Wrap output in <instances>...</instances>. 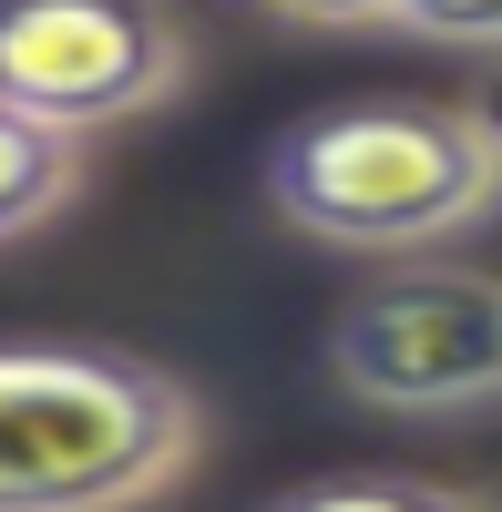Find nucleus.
Returning a JSON list of instances; mask_svg holds the SVG:
<instances>
[{"label":"nucleus","instance_id":"1","mask_svg":"<svg viewBox=\"0 0 502 512\" xmlns=\"http://www.w3.org/2000/svg\"><path fill=\"white\" fill-rule=\"evenodd\" d=\"M502 134L482 103L380 93V103H328L267 144V205L277 226L339 256H441L492 216Z\"/></svg>","mask_w":502,"mask_h":512},{"label":"nucleus","instance_id":"2","mask_svg":"<svg viewBox=\"0 0 502 512\" xmlns=\"http://www.w3.org/2000/svg\"><path fill=\"white\" fill-rule=\"evenodd\" d=\"M195 451L205 410L164 359L0 338V512H154Z\"/></svg>","mask_w":502,"mask_h":512},{"label":"nucleus","instance_id":"3","mask_svg":"<svg viewBox=\"0 0 502 512\" xmlns=\"http://www.w3.org/2000/svg\"><path fill=\"white\" fill-rule=\"evenodd\" d=\"M328 379L380 420H492L502 287L482 267H390L328 318Z\"/></svg>","mask_w":502,"mask_h":512},{"label":"nucleus","instance_id":"4","mask_svg":"<svg viewBox=\"0 0 502 512\" xmlns=\"http://www.w3.org/2000/svg\"><path fill=\"white\" fill-rule=\"evenodd\" d=\"M195 82V41L164 0H0V113L62 144L144 123Z\"/></svg>","mask_w":502,"mask_h":512},{"label":"nucleus","instance_id":"5","mask_svg":"<svg viewBox=\"0 0 502 512\" xmlns=\"http://www.w3.org/2000/svg\"><path fill=\"white\" fill-rule=\"evenodd\" d=\"M82 195V144L41 134V123L0 113V246H21Z\"/></svg>","mask_w":502,"mask_h":512},{"label":"nucleus","instance_id":"6","mask_svg":"<svg viewBox=\"0 0 502 512\" xmlns=\"http://www.w3.org/2000/svg\"><path fill=\"white\" fill-rule=\"evenodd\" d=\"M267 512H482V502L472 492H441L421 472H328V482L277 492Z\"/></svg>","mask_w":502,"mask_h":512},{"label":"nucleus","instance_id":"7","mask_svg":"<svg viewBox=\"0 0 502 512\" xmlns=\"http://www.w3.org/2000/svg\"><path fill=\"white\" fill-rule=\"evenodd\" d=\"M390 31L441 41V52H492L502 41V0H390Z\"/></svg>","mask_w":502,"mask_h":512},{"label":"nucleus","instance_id":"8","mask_svg":"<svg viewBox=\"0 0 502 512\" xmlns=\"http://www.w3.org/2000/svg\"><path fill=\"white\" fill-rule=\"evenodd\" d=\"M257 11L298 21V31H390V0H257Z\"/></svg>","mask_w":502,"mask_h":512}]
</instances>
